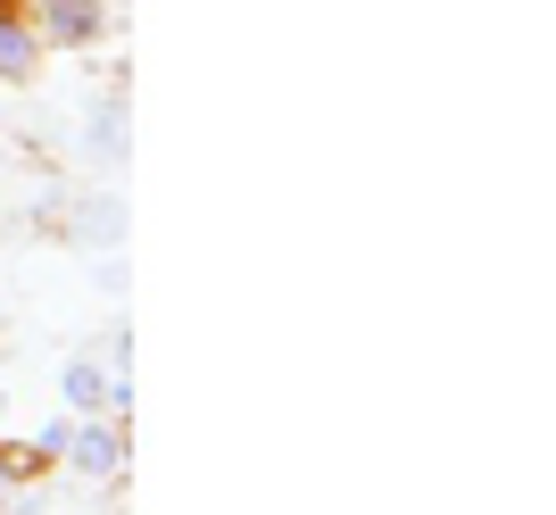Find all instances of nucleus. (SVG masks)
Here are the masks:
<instances>
[{"mask_svg":"<svg viewBox=\"0 0 556 515\" xmlns=\"http://www.w3.org/2000/svg\"><path fill=\"white\" fill-rule=\"evenodd\" d=\"M92 291H100V300H125V291H134V266H125V250H92Z\"/></svg>","mask_w":556,"mask_h":515,"instance_id":"nucleus-7","label":"nucleus"},{"mask_svg":"<svg viewBox=\"0 0 556 515\" xmlns=\"http://www.w3.org/2000/svg\"><path fill=\"white\" fill-rule=\"evenodd\" d=\"M67 424H75V416H50L42 432H34V441H25V457H34V466H50V457H59V449H67Z\"/></svg>","mask_w":556,"mask_h":515,"instance_id":"nucleus-8","label":"nucleus"},{"mask_svg":"<svg viewBox=\"0 0 556 515\" xmlns=\"http://www.w3.org/2000/svg\"><path fill=\"white\" fill-rule=\"evenodd\" d=\"M0 424H9V382H0Z\"/></svg>","mask_w":556,"mask_h":515,"instance_id":"nucleus-10","label":"nucleus"},{"mask_svg":"<svg viewBox=\"0 0 556 515\" xmlns=\"http://www.w3.org/2000/svg\"><path fill=\"white\" fill-rule=\"evenodd\" d=\"M9 9H25V0H0V17H9Z\"/></svg>","mask_w":556,"mask_h":515,"instance_id":"nucleus-11","label":"nucleus"},{"mask_svg":"<svg viewBox=\"0 0 556 515\" xmlns=\"http://www.w3.org/2000/svg\"><path fill=\"white\" fill-rule=\"evenodd\" d=\"M59 234H67L84 258H92V250H125V234H134V216H125V191H116V184L84 191V200L59 216Z\"/></svg>","mask_w":556,"mask_h":515,"instance_id":"nucleus-3","label":"nucleus"},{"mask_svg":"<svg viewBox=\"0 0 556 515\" xmlns=\"http://www.w3.org/2000/svg\"><path fill=\"white\" fill-rule=\"evenodd\" d=\"M75 159L92 166L100 184L125 175V159H134V92H125V75H100L92 92L75 100Z\"/></svg>","mask_w":556,"mask_h":515,"instance_id":"nucleus-1","label":"nucleus"},{"mask_svg":"<svg viewBox=\"0 0 556 515\" xmlns=\"http://www.w3.org/2000/svg\"><path fill=\"white\" fill-rule=\"evenodd\" d=\"M9 474H34V457H25V449H0V507H9Z\"/></svg>","mask_w":556,"mask_h":515,"instance_id":"nucleus-9","label":"nucleus"},{"mask_svg":"<svg viewBox=\"0 0 556 515\" xmlns=\"http://www.w3.org/2000/svg\"><path fill=\"white\" fill-rule=\"evenodd\" d=\"M42 34H34V17H25V9H9V17H0V84H9V92H25V84H34V75H42Z\"/></svg>","mask_w":556,"mask_h":515,"instance_id":"nucleus-6","label":"nucleus"},{"mask_svg":"<svg viewBox=\"0 0 556 515\" xmlns=\"http://www.w3.org/2000/svg\"><path fill=\"white\" fill-rule=\"evenodd\" d=\"M34 34H42V50H100L116 17L109 0H34Z\"/></svg>","mask_w":556,"mask_h":515,"instance_id":"nucleus-2","label":"nucleus"},{"mask_svg":"<svg viewBox=\"0 0 556 515\" xmlns=\"http://www.w3.org/2000/svg\"><path fill=\"white\" fill-rule=\"evenodd\" d=\"M59 399L75 416H134V375H109L100 357H67L59 366Z\"/></svg>","mask_w":556,"mask_h":515,"instance_id":"nucleus-4","label":"nucleus"},{"mask_svg":"<svg viewBox=\"0 0 556 515\" xmlns=\"http://www.w3.org/2000/svg\"><path fill=\"white\" fill-rule=\"evenodd\" d=\"M59 457H67L84 482H116V474H125V416H75Z\"/></svg>","mask_w":556,"mask_h":515,"instance_id":"nucleus-5","label":"nucleus"}]
</instances>
